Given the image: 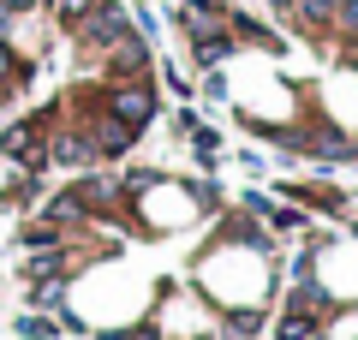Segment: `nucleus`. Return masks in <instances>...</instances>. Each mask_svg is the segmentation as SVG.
<instances>
[{
    "mask_svg": "<svg viewBox=\"0 0 358 340\" xmlns=\"http://www.w3.org/2000/svg\"><path fill=\"white\" fill-rule=\"evenodd\" d=\"M60 126V108H36V113H24V120H6L0 126V155L13 167H24V173H42L48 167V132Z\"/></svg>",
    "mask_w": 358,
    "mask_h": 340,
    "instance_id": "obj_1",
    "label": "nucleus"
},
{
    "mask_svg": "<svg viewBox=\"0 0 358 340\" xmlns=\"http://www.w3.org/2000/svg\"><path fill=\"white\" fill-rule=\"evenodd\" d=\"M131 30H138V24H131V13L120 6V0H96V6H90V13L66 30V36L78 42V54H84V60H102V54L114 48L120 36H131Z\"/></svg>",
    "mask_w": 358,
    "mask_h": 340,
    "instance_id": "obj_2",
    "label": "nucleus"
},
{
    "mask_svg": "<svg viewBox=\"0 0 358 340\" xmlns=\"http://www.w3.org/2000/svg\"><path fill=\"white\" fill-rule=\"evenodd\" d=\"M102 113H114V120H126V126L150 132V120L162 113V101H155V78H120V84H102Z\"/></svg>",
    "mask_w": 358,
    "mask_h": 340,
    "instance_id": "obj_3",
    "label": "nucleus"
},
{
    "mask_svg": "<svg viewBox=\"0 0 358 340\" xmlns=\"http://www.w3.org/2000/svg\"><path fill=\"white\" fill-rule=\"evenodd\" d=\"M120 78H155V54H150V36H143V30L120 36L114 48L102 54V84H120Z\"/></svg>",
    "mask_w": 358,
    "mask_h": 340,
    "instance_id": "obj_4",
    "label": "nucleus"
},
{
    "mask_svg": "<svg viewBox=\"0 0 358 340\" xmlns=\"http://www.w3.org/2000/svg\"><path fill=\"white\" fill-rule=\"evenodd\" d=\"M227 30H233V42H239V48H257V54H281V48H287L281 30L263 24V18L245 13V6H227Z\"/></svg>",
    "mask_w": 358,
    "mask_h": 340,
    "instance_id": "obj_5",
    "label": "nucleus"
},
{
    "mask_svg": "<svg viewBox=\"0 0 358 340\" xmlns=\"http://www.w3.org/2000/svg\"><path fill=\"white\" fill-rule=\"evenodd\" d=\"M322 323H329L322 311H299V304H281V316H275V340H310V334H322Z\"/></svg>",
    "mask_w": 358,
    "mask_h": 340,
    "instance_id": "obj_6",
    "label": "nucleus"
},
{
    "mask_svg": "<svg viewBox=\"0 0 358 340\" xmlns=\"http://www.w3.org/2000/svg\"><path fill=\"white\" fill-rule=\"evenodd\" d=\"M263 323H268L263 304H239V311L221 316V334L215 340H257V334H263Z\"/></svg>",
    "mask_w": 358,
    "mask_h": 340,
    "instance_id": "obj_7",
    "label": "nucleus"
},
{
    "mask_svg": "<svg viewBox=\"0 0 358 340\" xmlns=\"http://www.w3.org/2000/svg\"><path fill=\"white\" fill-rule=\"evenodd\" d=\"M0 203H6V209H36V203H42V179L36 173L6 179V185H0Z\"/></svg>",
    "mask_w": 358,
    "mask_h": 340,
    "instance_id": "obj_8",
    "label": "nucleus"
},
{
    "mask_svg": "<svg viewBox=\"0 0 358 340\" xmlns=\"http://www.w3.org/2000/svg\"><path fill=\"white\" fill-rule=\"evenodd\" d=\"M18 334H24V340H54V334H60V311H30V316H18Z\"/></svg>",
    "mask_w": 358,
    "mask_h": 340,
    "instance_id": "obj_9",
    "label": "nucleus"
},
{
    "mask_svg": "<svg viewBox=\"0 0 358 340\" xmlns=\"http://www.w3.org/2000/svg\"><path fill=\"white\" fill-rule=\"evenodd\" d=\"M90 6H96V0H42V13L54 18V30H72L78 18L90 13Z\"/></svg>",
    "mask_w": 358,
    "mask_h": 340,
    "instance_id": "obj_10",
    "label": "nucleus"
},
{
    "mask_svg": "<svg viewBox=\"0 0 358 340\" xmlns=\"http://www.w3.org/2000/svg\"><path fill=\"white\" fill-rule=\"evenodd\" d=\"M96 340H162V328H155V316H150V323H138V328H108V334H96Z\"/></svg>",
    "mask_w": 358,
    "mask_h": 340,
    "instance_id": "obj_11",
    "label": "nucleus"
},
{
    "mask_svg": "<svg viewBox=\"0 0 358 340\" xmlns=\"http://www.w3.org/2000/svg\"><path fill=\"white\" fill-rule=\"evenodd\" d=\"M162 84H167V90H173V96H179V101H192V78L179 72V66H162Z\"/></svg>",
    "mask_w": 358,
    "mask_h": 340,
    "instance_id": "obj_12",
    "label": "nucleus"
},
{
    "mask_svg": "<svg viewBox=\"0 0 358 340\" xmlns=\"http://www.w3.org/2000/svg\"><path fill=\"white\" fill-rule=\"evenodd\" d=\"M0 13H6V18H36L42 0H0Z\"/></svg>",
    "mask_w": 358,
    "mask_h": 340,
    "instance_id": "obj_13",
    "label": "nucleus"
},
{
    "mask_svg": "<svg viewBox=\"0 0 358 340\" xmlns=\"http://www.w3.org/2000/svg\"><path fill=\"white\" fill-rule=\"evenodd\" d=\"M310 340H329V334H310Z\"/></svg>",
    "mask_w": 358,
    "mask_h": 340,
    "instance_id": "obj_14",
    "label": "nucleus"
}]
</instances>
